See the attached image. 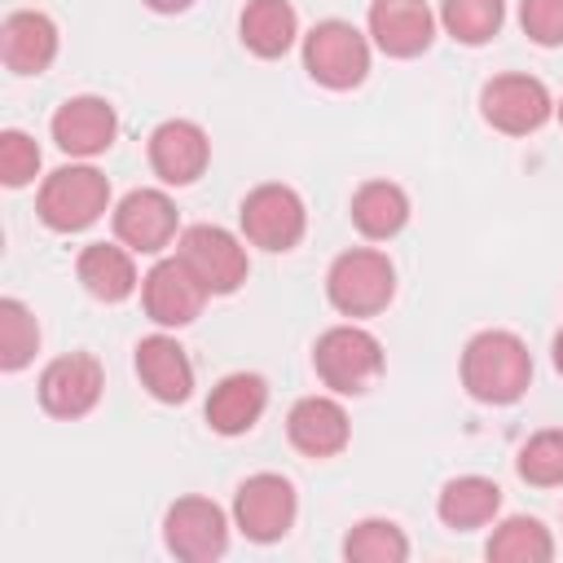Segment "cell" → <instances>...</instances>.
I'll return each mask as SVG.
<instances>
[{
	"instance_id": "cell-29",
	"label": "cell",
	"mask_w": 563,
	"mask_h": 563,
	"mask_svg": "<svg viewBox=\"0 0 563 563\" xmlns=\"http://www.w3.org/2000/svg\"><path fill=\"white\" fill-rule=\"evenodd\" d=\"M519 479L537 484V488H554L563 484V431H537L523 449H519Z\"/></svg>"
},
{
	"instance_id": "cell-28",
	"label": "cell",
	"mask_w": 563,
	"mask_h": 563,
	"mask_svg": "<svg viewBox=\"0 0 563 563\" xmlns=\"http://www.w3.org/2000/svg\"><path fill=\"white\" fill-rule=\"evenodd\" d=\"M40 347V325L31 317V308L22 299H0V369L18 374L22 365H31Z\"/></svg>"
},
{
	"instance_id": "cell-20",
	"label": "cell",
	"mask_w": 563,
	"mask_h": 563,
	"mask_svg": "<svg viewBox=\"0 0 563 563\" xmlns=\"http://www.w3.org/2000/svg\"><path fill=\"white\" fill-rule=\"evenodd\" d=\"M264 409H268V383H264L260 374L238 369V374H224V378L211 387L202 413H207V427H211V431H220V435H242V431H251V427L260 422Z\"/></svg>"
},
{
	"instance_id": "cell-22",
	"label": "cell",
	"mask_w": 563,
	"mask_h": 563,
	"mask_svg": "<svg viewBox=\"0 0 563 563\" xmlns=\"http://www.w3.org/2000/svg\"><path fill=\"white\" fill-rule=\"evenodd\" d=\"M75 273L84 282V290L101 303H119L136 290V264H132V251L128 246H114V242H92L79 251L75 260Z\"/></svg>"
},
{
	"instance_id": "cell-24",
	"label": "cell",
	"mask_w": 563,
	"mask_h": 563,
	"mask_svg": "<svg viewBox=\"0 0 563 563\" xmlns=\"http://www.w3.org/2000/svg\"><path fill=\"white\" fill-rule=\"evenodd\" d=\"M238 31L255 57H282L299 35V18H295L290 0H251L242 9Z\"/></svg>"
},
{
	"instance_id": "cell-3",
	"label": "cell",
	"mask_w": 563,
	"mask_h": 563,
	"mask_svg": "<svg viewBox=\"0 0 563 563\" xmlns=\"http://www.w3.org/2000/svg\"><path fill=\"white\" fill-rule=\"evenodd\" d=\"M391 295H396V268L374 246L343 251L325 273V299L343 317H374L391 303Z\"/></svg>"
},
{
	"instance_id": "cell-6",
	"label": "cell",
	"mask_w": 563,
	"mask_h": 563,
	"mask_svg": "<svg viewBox=\"0 0 563 563\" xmlns=\"http://www.w3.org/2000/svg\"><path fill=\"white\" fill-rule=\"evenodd\" d=\"M238 220H242V238L260 251H290L308 229L303 198L290 185H255L242 198Z\"/></svg>"
},
{
	"instance_id": "cell-23",
	"label": "cell",
	"mask_w": 563,
	"mask_h": 563,
	"mask_svg": "<svg viewBox=\"0 0 563 563\" xmlns=\"http://www.w3.org/2000/svg\"><path fill=\"white\" fill-rule=\"evenodd\" d=\"M352 224L369 242H387L409 224V194L391 180H365L352 194Z\"/></svg>"
},
{
	"instance_id": "cell-19",
	"label": "cell",
	"mask_w": 563,
	"mask_h": 563,
	"mask_svg": "<svg viewBox=\"0 0 563 563\" xmlns=\"http://www.w3.org/2000/svg\"><path fill=\"white\" fill-rule=\"evenodd\" d=\"M136 378L163 405H180L194 391V365L172 334H150L136 343Z\"/></svg>"
},
{
	"instance_id": "cell-5",
	"label": "cell",
	"mask_w": 563,
	"mask_h": 563,
	"mask_svg": "<svg viewBox=\"0 0 563 563\" xmlns=\"http://www.w3.org/2000/svg\"><path fill=\"white\" fill-rule=\"evenodd\" d=\"M317 378L339 396H361L383 374V343L361 325H330L312 347Z\"/></svg>"
},
{
	"instance_id": "cell-32",
	"label": "cell",
	"mask_w": 563,
	"mask_h": 563,
	"mask_svg": "<svg viewBox=\"0 0 563 563\" xmlns=\"http://www.w3.org/2000/svg\"><path fill=\"white\" fill-rule=\"evenodd\" d=\"M145 4H150L154 13H185L194 0H145Z\"/></svg>"
},
{
	"instance_id": "cell-15",
	"label": "cell",
	"mask_w": 563,
	"mask_h": 563,
	"mask_svg": "<svg viewBox=\"0 0 563 563\" xmlns=\"http://www.w3.org/2000/svg\"><path fill=\"white\" fill-rule=\"evenodd\" d=\"M211 163V141L194 119H167L150 132V167L163 185H194Z\"/></svg>"
},
{
	"instance_id": "cell-31",
	"label": "cell",
	"mask_w": 563,
	"mask_h": 563,
	"mask_svg": "<svg viewBox=\"0 0 563 563\" xmlns=\"http://www.w3.org/2000/svg\"><path fill=\"white\" fill-rule=\"evenodd\" d=\"M519 26L541 48L563 44V0H523L519 4Z\"/></svg>"
},
{
	"instance_id": "cell-26",
	"label": "cell",
	"mask_w": 563,
	"mask_h": 563,
	"mask_svg": "<svg viewBox=\"0 0 563 563\" xmlns=\"http://www.w3.org/2000/svg\"><path fill=\"white\" fill-rule=\"evenodd\" d=\"M506 22V0H440V26L457 44H488Z\"/></svg>"
},
{
	"instance_id": "cell-13",
	"label": "cell",
	"mask_w": 563,
	"mask_h": 563,
	"mask_svg": "<svg viewBox=\"0 0 563 563\" xmlns=\"http://www.w3.org/2000/svg\"><path fill=\"white\" fill-rule=\"evenodd\" d=\"M176 229H180V216H176V202L163 189H132L114 207V238L136 255L167 251Z\"/></svg>"
},
{
	"instance_id": "cell-30",
	"label": "cell",
	"mask_w": 563,
	"mask_h": 563,
	"mask_svg": "<svg viewBox=\"0 0 563 563\" xmlns=\"http://www.w3.org/2000/svg\"><path fill=\"white\" fill-rule=\"evenodd\" d=\"M35 172H40V145L26 132L4 128L0 132V180L9 189H22V185L35 180Z\"/></svg>"
},
{
	"instance_id": "cell-27",
	"label": "cell",
	"mask_w": 563,
	"mask_h": 563,
	"mask_svg": "<svg viewBox=\"0 0 563 563\" xmlns=\"http://www.w3.org/2000/svg\"><path fill=\"white\" fill-rule=\"evenodd\" d=\"M343 559L347 563H405L409 559V537L391 519H361L343 537Z\"/></svg>"
},
{
	"instance_id": "cell-16",
	"label": "cell",
	"mask_w": 563,
	"mask_h": 563,
	"mask_svg": "<svg viewBox=\"0 0 563 563\" xmlns=\"http://www.w3.org/2000/svg\"><path fill=\"white\" fill-rule=\"evenodd\" d=\"M286 435L303 457H334L347 449L352 422L334 396H303L286 413Z\"/></svg>"
},
{
	"instance_id": "cell-25",
	"label": "cell",
	"mask_w": 563,
	"mask_h": 563,
	"mask_svg": "<svg viewBox=\"0 0 563 563\" xmlns=\"http://www.w3.org/2000/svg\"><path fill=\"white\" fill-rule=\"evenodd\" d=\"M484 554L493 563H550L554 559V537L541 519L532 515H510L493 528Z\"/></svg>"
},
{
	"instance_id": "cell-10",
	"label": "cell",
	"mask_w": 563,
	"mask_h": 563,
	"mask_svg": "<svg viewBox=\"0 0 563 563\" xmlns=\"http://www.w3.org/2000/svg\"><path fill=\"white\" fill-rule=\"evenodd\" d=\"M163 541L185 563H211L229 550V519L207 497H180L163 515Z\"/></svg>"
},
{
	"instance_id": "cell-21",
	"label": "cell",
	"mask_w": 563,
	"mask_h": 563,
	"mask_svg": "<svg viewBox=\"0 0 563 563\" xmlns=\"http://www.w3.org/2000/svg\"><path fill=\"white\" fill-rule=\"evenodd\" d=\"M497 510H501V488L488 475H457L440 488V501H435L440 523L453 532L484 528V523H493Z\"/></svg>"
},
{
	"instance_id": "cell-33",
	"label": "cell",
	"mask_w": 563,
	"mask_h": 563,
	"mask_svg": "<svg viewBox=\"0 0 563 563\" xmlns=\"http://www.w3.org/2000/svg\"><path fill=\"white\" fill-rule=\"evenodd\" d=\"M550 352H554V369H559V374H563V330H559V334H554V347H550Z\"/></svg>"
},
{
	"instance_id": "cell-7",
	"label": "cell",
	"mask_w": 563,
	"mask_h": 563,
	"mask_svg": "<svg viewBox=\"0 0 563 563\" xmlns=\"http://www.w3.org/2000/svg\"><path fill=\"white\" fill-rule=\"evenodd\" d=\"M295 515H299V497H295L290 479H282L273 471L242 479L233 493V523L246 541H260V545L282 541L290 532Z\"/></svg>"
},
{
	"instance_id": "cell-18",
	"label": "cell",
	"mask_w": 563,
	"mask_h": 563,
	"mask_svg": "<svg viewBox=\"0 0 563 563\" xmlns=\"http://www.w3.org/2000/svg\"><path fill=\"white\" fill-rule=\"evenodd\" d=\"M0 57L13 75H40L57 57V26L40 9H13L0 22Z\"/></svg>"
},
{
	"instance_id": "cell-4",
	"label": "cell",
	"mask_w": 563,
	"mask_h": 563,
	"mask_svg": "<svg viewBox=\"0 0 563 563\" xmlns=\"http://www.w3.org/2000/svg\"><path fill=\"white\" fill-rule=\"evenodd\" d=\"M303 70L321 88L347 92L369 75V40L352 22L325 18L303 35Z\"/></svg>"
},
{
	"instance_id": "cell-14",
	"label": "cell",
	"mask_w": 563,
	"mask_h": 563,
	"mask_svg": "<svg viewBox=\"0 0 563 563\" xmlns=\"http://www.w3.org/2000/svg\"><path fill=\"white\" fill-rule=\"evenodd\" d=\"M114 132H119V119H114V106L106 97H70L57 106L53 114V141L62 154L70 158H97L114 145Z\"/></svg>"
},
{
	"instance_id": "cell-34",
	"label": "cell",
	"mask_w": 563,
	"mask_h": 563,
	"mask_svg": "<svg viewBox=\"0 0 563 563\" xmlns=\"http://www.w3.org/2000/svg\"><path fill=\"white\" fill-rule=\"evenodd\" d=\"M554 114H559V123H563V101H559V106H554Z\"/></svg>"
},
{
	"instance_id": "cell-1",
	"label": "cell",
	"mask_w": 563,
	"mask_h": 563,
	"mask_svg": "<svg viewBox=\"0 0 563 563\" xmlns=\"http://www.w3.org/2000/svg\"><path fill=\"white\" fill-rule=\"evenodd\" d=\"M532 383V352L510 330H479L462 347V387L484 405H515Z\"/></svg>"
},
{
	"instance_id": "cell-2",
	"label": "cell",
	"mask_w": 563,
	"mask_h": 563,
	"mask_svg": "<svg viewBox=\"0 0 563 563\" xmlns=\"http://www.w3.org/2000/svg\"><path fill=\"white\" fill-rule=\"evenodd\" d=\"M106 207H110V180L88 163L48 172L35 194V211L53 233H79V229L97 224L106 216Z\"/></svg>"
},
{
	"instance_id": "cell-8",
	"label": "cell",
	"mask_w": 563,
	"mask_h": 563,
	"mask_svg": "<svg viewBox=\"0 0 563 563\" xmlns=\"http://www.w3.org/2000/svg\"><path fill=\"white\" fill-rule=\"evenodd\" d=\"M479 114H484L488 128H497L506 136H528L554 114V101H550V88L537 75L515 70V75H493L484 84Z\"/></svg>"
},
{
	"instance_id": "cell-17",
	"label": "cell",
	"mask_w": 563,
	"mask_h": 563,
	"mask_svg": "<svg viewBox=\"0 0 563 563\" xmlns=\"http://www.w3.org/2000/svg\"><path fill=\"white\" fill-rule=\"evenodd\" d=\"M369 35L387 57H418L435 40V13L427 0H374Z\"/></svg>"
},
{
	"instance_id": "cell-12",
	"label": "cell",
	"mask_w": 563,
	"mask_h": 563,
	"mask_svg": "<svg viewBox=\"0 0 563 563\" xmlns=\"http://www.w3.org/2000/svg\"><path fill=\"white\" fill-rule=\"evenodd\" d=\"M141 303H145V317L154 325H176L180 330L202 312L207 286L194 277V268L180 255H167L141 277Z\"/></svg>"
},
{
	"instance_id": "cell-9",
	"label": "cell",
	"mask_w": 563,
	"mask_h": 563,
	"mask_svg": "<svg viewBox=\"0 0 563 563\" xmlns=\"http://www.w3.org/2000/svg\"><path fill=\"white\" fill-rule=\"evenodd\" d=\"M176 255L194 268V277L207 286V295H233L251 273L246 246L220 224H189L176 242Z\"/></svg>"
},
{
	"instance_id": "cell-11",
	"label": "cell",
	"mask_w": 563,
	"mask_h": 563,
	"mask_svg": "<svg viewBox=\"0 0 563 563\" xmlns=\"http://www.w3.org/2000/svg\"><path fill=\"white\" fill-rule=\"evenodd\" d=\"M106 387V369L92 352H66L40 374V405L53 418H84L97 409Z\"/></svg>"
}]
</instances>
